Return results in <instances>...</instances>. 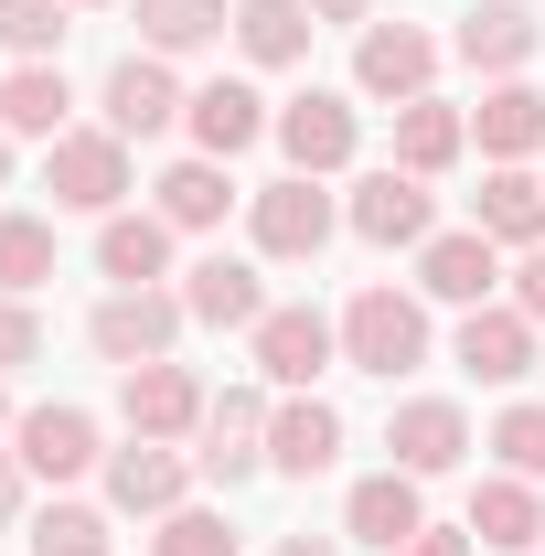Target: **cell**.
I'll list each match as a JSON object with an SVG mask.
<instances>
[{
    "label": "cell",
    "mask_w": 545,
    "mask_h": 556,
    "mask_svg": "<svg viewBox=\"0 0 545 556\" xmlns=\"http://www.w3.org/2000/svg\"><path fill=\"white\" fill-rule=\"evenodd\" d=\"M332 236H342V193L310 182V172H278V182L246 193V247H257L268 268H321Z\"/></svg>",
    "instance_id": "cell-3"
},
{
    "label": "cell",
    "mask_w": 545,
    "mask_h": 556,
    "mask_svg": "<svg viewBox=\"0 0 545 556\" xmlns=\"http://www.w3.org/2000/svg\"><path fill=\"white\" fill-rule=\"evenodd\" d=\"M22 364H43V311L0 289V375H22Z\"/></svg>",
    "instance_id": "cell-36"
},
{
    "label": "cell",
    "mask_w": 545,
    "mask_h": 556,
    "mask_svg": "<svg viewBox=\"0 0 545 556\" xmlns=\"http://www.w3.org/2000/svg\"><path fill=\"white\" fill-rule=\"evenodd\" d=\"M65 33H75L65 0H0V54L11 65H65Z\"/></svg>",
    "instance_id": "cell-33"
},
{
    "label": "cell",
    "mask_w": 545,
    "mask_h": 556,
    "mask_svg": "<svg viewBox=\"0 0 545 556\" xmlns=\"http://www.w3.org/2000/svg\"><path fill=\"white\" fill-rule=\"evenodd\" d=\"M449 364L471 386H524V375H545V332L514 300H481V311H460V332H449Z\"/></svg>",
    "instance_id": "cell-13"
},
{
    "label": "cell",
    "mask_w": 545,
    "mask_h": 556,
    "mask_svg": "<svg viewBox=\"0 0 545 556\" xmlns=\"http://www.w3.org/2000/svg\"><path fill=\"white\" fill-rule=\"evenodd\" d=\"M439 33L428 22H364L353 33V97L364 108H407V97H439Z\"/></svg>",
    "instance_id": "cell-7"
},
{
    "label": "cell",
    "mask_w": 545,
    "mask_h": 556,
    "mask_svg": "<svg viewBox=\"0 0 545 556\" xmlns=\"http://www.w3.org/2000/svg\"><path fill=\"white\" fill-rule=\"evenodd\" d=\"M11 525H33V471H22V450H0V535Z\"/></svg>",
    "instance_id": "cell-39"
},
{
    "label": "cell",
    "mask_w": 545,
    "mask_h": 556,
    "mask_svg": "<svg viewBox=\"0 0 545 556\" xmlns=\"http://www.w3.org/2000/svg\"><path fill=\"white\" fill-rule=\"evenodd\" d=\"M503 300H514V311H524V321L545 332V247H524V257L503 268Z\"/></svg>",
    "instance_id": "cell-37"
},
{
    "label": "cell",
    "mask_w": 545,
    "mask_h": 556,
    "mask_svg": "<svg viewBox=\"0 0 545 556\" xmlns=\"http://www.w3.org/2000/svg\"><path fill=\"white\" fill-rule=\"evenodd\" d=\"M0 75H11V65H0Z\"/></svg>",
    "instance_id": "cell-45"
},
{
    "label": "cell",
    "mask_w": 545,
    "mask_h": 556,
    "mask_svg": "<svg viewBox=\"0 0 545 556\" xmlns=\"http://www.w3.org/2000/svg\"><path fill=\"white\" fill-rule=\"evenodd\" d=\"M22 546H33V556H107V546H118V525H107V503H75V492H54V503H33Z\"/></svg>",
    "instance_id": "cell-31"
},
{
    "label": "cell",
    "mask_w": 545,
    "mask_h": 556,
    "mask_svg": "<svg viewBox=\"0 0 545 556\" xmlns=\"http://www.w3.org/2000/svg\"><path fill=\"white\" fill-rule=\"evenodd\" d=\"M460 525L481 535V556H535L545 546V482H524V471H481Z\"/></svg>",
    "instance_id": "cell-23"
},
{
    "label": "cell",
    "mask_w": 545,
    "mask_h": 556,
    "mask_svg": "<svg viewBox=\"0 0 545 556\" xmlns=\"http://www.w3.org/2000/svg\"><path fill=\"white\" fill-rule=\"evenodd\" d=\"M417 300H428V311H481V300H503V247H492L481 225H439V236L417 247Z\"/></svg>",
    "instance_id": "cell-15"
},
{
    "label": "cell",
    "mask_w": 545,
    "mask_h": 556,
    "mask_svg": "<svg viewBox=\"0 0 545 556\" xmlns=\"http://www.w3.org/2000/svg\"><path fill=\"white\" fill-rule=\"evenodd\" d=\"M43 278H54V214L0 204V289H11V300H33Z\"/></svg>",
    "instance_id": "cell-32"
},
{
    "label": "cell",
    "mask_w": 545,
    "mask_h": 556,
    "mask_svg": "<svg viewBox=\"0 0 545 556\" xmlns=\"http://www.w3.org/2000/svg\"><path fill=\"white\" fill-rule=\"evenodd\" d=\"M129 22H139V43L150 54H214L225 33H236V0H129Z\"/></svg>",
    "instance_id": "cell-30"
},
{
    "label": "cell",
    "mask_w": 545,
    "mask_h": 556,
    "mask_svg": "<svg viewBox=\"0 0 545 556\" xmlns=\"http://www.w3.org/2000/svg\"><path fill=\"white\" fill-rule=\"evenodd\" d=\"M204 407H214V386L182 364V353L118 375V428H129V439H172V450H182V439H204Z\"/></svg>",
    "instance_id": "cell-11"
},
{
    "label": "cell",
    "mask_w": 545,
    "mask_h": 556,
    "mask_svg": "<svg viewBox=\"0 0 545 556\" xmlns=\"http://www.w3.org/2000/svg\"><path fill=\"white\" fill-rule=\"evenodd\" d=\"M268 129H278V108L257 97V75H204L193 108H182V139H193L204 161H246Z\"/></svg>",
    "instance_id": "cell-17"
},
{
    "label": "cell",
    "mask_w": 545,
    "mask_h": 556,
    "mask_svg": "<svg viewBox=\"0 0 545 556\" xmlns=\"http://www.w3.org/2000/svg\"><path fill=\"white\" fill-rule=\"evenodd\" d=\"M268 407H278V386H225V396L204 407V450H193V471H204L214 492H236V482L268 471Z\"/></svg>",
    "instance_id": "cell-12"
},
{
    "label": "cell",
    "mask_w": 545,
    "mask_h": 556,
    "mask_svg": "<svg viewBox=\"0 0 545 556\" xmlns=\"http://www.w3.org/2000/svg\"><path fill=\"white\" fill-rule=\"evenodd\" d=\"M332 321H342V364H353V375H375V386H407L417 364L439 353L428 300H417V289H396V278H364Z\"/></svg>",
    "instance_id": "cell-1"
},
{
    "label": "cell",
    "mask_w": 545,
    "mask_h": 556,
    "mask_svg": "<svg viewBox=\"0 0 545 556\" xmlns=\"http://www.w3.org/2000/svg\"><path fill=\"white\" fill-rule=\"evenodd\" d=\"M11 450H22V471H33V482H54V492L86 482V471H107V428H97L86 407H65V396L11 417Z\"/></svg>",
    "instance_id": "cell-14"
},
{
    "label": "cell",
    "mask_w": 545,
    "mask_h": 556,
    "mask_svg": "<svg viewBox=\"0 0 545 556\" xmlns=\"http://www.w3.org/2000/svg\"><path fill=\"white\" fill-rule=\"evenodd\" d=\"M150 556H246V535H236L225 503H182V514L150 525Z\"/></svg>",
    "instance_id": "cell-34"
},
{
    "label": "cell",
    "mask_w": 545,
    "mask_h": 556,
    "mask_svg": "<svg viewBox=\"0 0 545 556\" xmlns=\"http://www.w3.org/2000/svg\"><path fill=\"white\" fill-rule=\"evenodd\" d=\"M268 556H342V535H278Z\"/></svg>",
    "instance_id": "cell-41"
},
{
    "label": "cell",
    "mask_w": 545,
    "mask_h": 556,
    "mask_svg": "<svg viewBox=\"0 0 545 556\" xmlns=\"http://www.w3.org/2000/svg\"><path fill=\"white\" fill-rule=\"evenodd\" d=\"M43 193H54V214H129L139 193V161H129V139L107 129V118H75L65 139H43Z\"/></svg>",
    "instance_id": "cell-2"
},
{
    "label": "cell",
    "mask_w": 545,
    "mask_h": 556,
    "mask_svg": "<svg viewBox=\"0 0 545 556\" xmlns=\"http://www.w3.org/2000/svg\"><path fill=\"white\" fill-rule=\"evenodd\" d=\"M278 161L289 172H310V182H332L364 161V97L353 86H300V97H278Z\"/></svg>",
    "instance_id": "cell-4"
},
{
    "label": "cell",
    "mask_w": 545,
    "mask_h": 556,
    "mask_svg": "<svg viewBox=\"0 0 545 556\" xmlns=\"http://www.w3.org/2000/svg\"><path fill=\"white\" fill-rule=\"evenodd\" d=\"M481 428L460 396H396V417H385V460L396 471H417V482H449V471H471Z\"/></svg>",
    "instance_id": "cell-10"
},
{
    "label": "cell",
    "mask_w": 545,
    "mask_h": 556,
    "mask_svg": "<svg viewBox=\"0 0 545 556\" xmlns=\"http://www.w3.org/2000/svg\"><path fill=\"white\" fill-rule=\"evenodd\" d=\"M172 247H182V236H172L150 204H129V214L97 225V278H107V289H172V278H182Z\"/></svg>",
    "instance_id": "cell-25"
},
{
    "label": "cell",
    "mask_w": 545,
    "mask_h": 556,
    "mask_svg": "<svg viewBox=\"0 0 545 556\" xmlns=\"http://www.w3.org/2000/svg\"><path fill=\"white\" fill-rule=\"evenodd\" d=\"M193 460L172 450V439H129V450H107V471H97V492H107V514H139V525H161V514H182L193 503Z\"/></svg>",
    "instance_id": "cell-16"
},
{
    "label": "cell",
    "mask_w": 545,
    "mask_h": 556,
    "mask_svg": "<svg viewBox=\"0 0 545 556\" xmlns=\"http://www.w3.org/2000/svg\"><path fill=\"white\" fill-rule=\"evenodd\" d=\"M182 332H193V311H182V289H107L97 311H86V353L97 364H172L182 353Z\"/></svg>",
    "instance_id": "cell-5"
},
{
    "label": "cell",
    "mask_w": 545,
    "mask_h": 556,
    "mask_svg": "<svg viewBox=\"0 0 545 556\" xmlns=\"http://www.w3.org/2000/svg\"><path fill=\"white\" fill-rule=\"evenodd\" d=\"M65 11H118V0H65Z\"/></svg>",
    "instance_id": "cell-44"
},
{
    "label": "cell",
    "mask_w": 545,
    "mask_h": 556,
    "mask_svg": "<svg viewBox=\"0 0 545 556\" xmlns=\"http://www.w3.org/2000/svg\"><path fill=\"white\" fill-rule=\"evenodd\" d=\"M449 54H460L481 86H503V75H535L545 22L524 11V0H471V11H460V33H449Z\"/></svg>",
    "instance_id": "cell-19"
},
{
    "label": "cell",
    "mask_w": 545,
    "mask_h": 556,
    "mask_svg": "<svg viewBox=\"0 0 545 556\" xmlns=\"http://www.w3.org/2000/svg\"><path fill=\"white\" fill-rule=\"evenodd\" d=\"M11 172H22V139L0 129V193H11Z\"/></svg>",
    "instance_id": "cell-42"
},
{
    "label": "cell",
    "mask_w": 545,
    "mask_h": 556,
    "mask_svg": "<svg viewBox=\"0 0 545 556\" xmlns=\"http://www.w3.org/2000/svg\"><path fill=\"white\" fill-rule=\"evenodd\" d=\"M417 525H428V482H417V471H396V460H385V471H364V482L342 492V546L396 556Z\"/></svg>",
    "instance_id": "cell-21"
},
{
    "label": "cell",
    "mask_w": 545,
    "mask_h": 556,
    "mask_svg": "<svg viewBox=\"0 0 545 556\" xmlns=\"http://www.w3.org/2000/svg\"><path fill=\"white\" fill-rule=\"evenodd\" d=\"M310 22H332V33H364V22H385L375 0H310Z\"/></svg>",
    "instance_id": "cell-40"
},
{
    "label": "cell",
    "mask_w": 545,
    "mask_h": 556,
    "mask_svg": "<svg viewBox=\"0 0 545 556\" xmlns=\"http://www.w3.org/2000/svg\"><path fill=\"white\" fill-rule=\"evenodd\" d=\"M182 311H193L204 332H257V321H268V257L204 247V257L182 268Z\"/></svg>",
    "instance_id": "cell-18"
},
{
    "label": "cell",
    "mask_w": 545,
    "mask_h": 556,
    "mask_svg": "<svg viewBox=\"0 0 545 556\" xmlns=\"http://www.w3.org/2000/svg\"><path fill=\"white\" fill-rule=\"evenodd\" d=\"M471 150H481V161H545V86H535V75H503V86H481V108H471Z\"/></svg>",
    "instance_id": "cell-26"
},
{
    "label": "cell",
    "mask_w": 545,
    "mask_h": 556,
    "mask_svg": "<svg viewBox=\"0 0 545 556\" xmlns=\"http://www.w3.org/2000/svg\"><path fill=\"white\" fill-rule=\"evenodd\" d=\"M471 225L492 236V247H503V257H524V247H545V172H524V161H481Z\"/></svg>",
    "instance_id": "cell-24"
},
{
    "label": "cell",
    "mask_w": 545,
    "mask_h": 556,
    "mask_svg": "<svg viewBox=\"0 0 545 556\" xmlns=\"http://www.w3.org/2000/svg\"><path fill=\"white\" fill-rule=\"evenodd\" d=\"M268 471H278V482H321V471H342V407H332V396H278V407H268Z\"/></svg>",
    "instance_id": "cell-22"
},
{
    "label": "cell",
    "mask_w": 545,
    "mask_h": 556,
    "mask_svg": "<svg viewBox=\"0 0 545 556\" xmlns=\"http://www.w3.org/2000/svg\"><path fill=\"white\" fill-rule=\"evenodd\" d=\"M0 129L11 139H65L75 129V75L65 65H11L0 75Z\"/></svg>",
    "instance_id": "cell-29"
},
{
    "label": "cell",
    "mask_w": 545,
    "mask_h": 556,
    "mask_svg": "<svg viewBox=\"0 0 545 556\" xmlns=\"http://www.w3.org/2000/svg\"><path fill=\"white\" fill-rule=\"evenodd\" d=\"M396 556H481V535H471V525H439V514H428V525H417Z\"/></svg>",
    "instance_id": "cell-38"
},
{
    "label": "cell",
    "mask_w": 545,
    "mask_h": 556,
    "mask_svg": "<svg viewBox=\"0 0 545 556\" xmlns=\"http://www.w3.org/2000/svg\"><path fill=\"white\" fill-rule=\"evenodd\" d=\"M11 417H22V407H11V375H0V439H11Z\"/></svg>",
    "instance_id": "cell-43"
},
{
    "label": "cell",
    "mask_w": 545,
    "mask_h": 556,
    "mask_svg": "<svg viewBox=\"0 0 545 556\" xmlns=\"http://www.w3.org/2000/svg\"><path fill=\"white\" fill-rule=\"evenodd\" d=\"M481 450L503 460V471H524V482H545V396H514V407L481 428Z\"/></svg>",
    "instance_id": "cell-35"
},
{
    "label": "cell",
    "mask_w": 545,
    "mask_h": 556,
    "mask_svg": "<svg viewBox=\"0 0 545 556\" xmlns=\"http://www.w3.org/2000/svg\"><path fill=\"white\" fill-rule=\"evenodd\" d=\"M246 353H257V386H278V396H310V386L342 364V321L321 311V300H268V321L246 332Z\"/></svg>",
    "instance_id": "cell-6"
},
{
    "label": "cell",
    "mask_w": 545,
    "mask_h": 556,
    "mask_svg": "<svg viewBox=\"0 0 545 556\" xmlns=\"http://www.w3.org/2000/svg\"><path fill=\"white\" fill-rule=\"evenodd\" d=\"M460 161H471V108H460V97H407V108H396V172L439 182V172H460Z\"/></svg>",
    "instance_id": "cell-27"
},
{
    "label": "cell",
    "mask_w": 545,
    "mask_h": 556,
    "mask_svg": "<svg viewBox=\"0 0 545 556\" xmlns=\"http://www.w3.org/2000/svg\"><path fill=\"white\" fill-rule=\"evenodd\" d=\"M310 33H321L310 0H236V33H225V43H236L257 75H300L310 65Z\"/></svg>",
    "instance_id": "cell-28"
},
{
    "label": "cell",
    "mask_w": 545,
    "mask_h": 556,
    "mask_svg": "<svg viewBox=\"0 0 545 556\" xmlns=\"http://www.w3.org/2000/svg\"><path fill=\"white\" fill-rule=\"evenodd\" d=\"M182 108H193V86L172 75V54H150V43H129L118 65L97 75V118L129 139V150H139V139H161V129H182Z\"/></svg>",
    "instance_id": "cell-8"
},
{
    "label": "cell",
    "mask_w": 545,
    "mask_h": 556,
    "mask_svg": "<svg viewBox=\"0 0 545 556\" xmlns=\"http://www.w3.org/2000/svg\"><path fill=\"white\" fill-rule=\"evenodd\" d=\"M342 236H364V247H428L439 236V193L396 172V161H375V172H353V193H342Z\"/></svg>",
    "instance_id": "cell-9"
},
{
    "label": "cell",
    "mask_w": 545,
    "mask_h": 556,
    "mask_svg": "<svg viewBox=\"0 0 545 556\" xmlns=\"http://www.w3.org/2000/svg\"><path fill=\"white\" fill-rule=\"evenodd\" d=\"M236 204H246V193H236V161L182 150V161H161V172H150V214H161L172 236H214Z\"/></svg>",
    "instance_id": "cell-20"
}]
</instances>
